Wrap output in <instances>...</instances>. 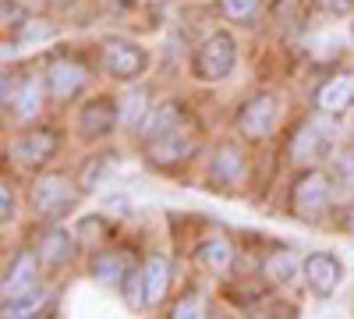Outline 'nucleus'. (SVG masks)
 <instances>
[{
  "mask_svg": "<svg viewBox=\"0 0 354 319\" xmlns=\"http://www.w3.org/2000/svg\"><path fill=\"white\" fill-rule=\"evenodd\" d=\"M209 178H213L216 188H238L245 181V156H241V149L230 146V142L220 146L213 163H209Z\"/></svg>",
  "mask_w": 354,
  "mask_h": 319,
  "instance_id": "f8f14e48",
  "label": "nucleus"
},
{
  "mask_svg": "<svg viewBox=\"0 0 354 319\" xmlns=\"http://www.w3.org/2000/svg\"><path fill=\"white\" fill-rule=\"evenodd\" d=\"M106 206L117 210V213H128V210H131V202H128V195H110V199H106Z\"/></svg>",
  "mask_w": 354,
  "mask_h": 319,
  "instance_id": "72a5a7b5",
  "label": "nucleus"
},
{
  "mask_svg": "<svg viewBox=\"0 0 354 319\" xmlns=\"http://www.w3.org/2000/svg\"><path fill=\"white\" fill-rule=\"evenodd\" d=\"M57 4H61V0H57Z\"/></svg>",
  "mask_w": 354,
  "mask_h": 319,
  "instance_id": "4c0bfd02",
  "label": "nucleus"
},
{
  "mask_svg": "<svg viewBox=\"0 0 354 319\" xmlns=\"http://www.w3.org/2000/svg\"><path fill=\"white\" fill-rule=\"evenodd\" d=\"M0 220H4V224L15 220V192H11V181H0Z\"/></svg>",
  "mask_w": 354,
  "mask_h": 319,
  "instance_id": "c756f323",
  "label": "nucleus"
},
{
  "mask_svg": "<svg viewBox=\"0 0 354 319\" xmlns=\"http://www.w3.org/2000/svg\"><path fill=\"white\" fill-rule=\"evenodd\" d=\"M85 82H88V71L85 64L78 61H68V57H61V61H53L46 68V85H50V93L57 100H71L85 89Z\"/></svg>",
  "mask_w": 354,
  "mask_h": 319,
  "instance_id": "1a4fd4ad",
  "label": "nucleus"
},
{
  "mask_svg": "<svg viewBox=\"0 0 354 319\" xmlns=\"http://www.w3.org/2000/svg\"><path fill=\"white\" fill-rule=\"evenodd\" d=\"M43 302H46V295L39 291V287H32V291H25V295H18V298L4 302V316H8V319H21V316H36V312L43 309Z\"/></svg>",
  "mask_w": 354,
  "mask_h": 319,
  "instance_id": "b1692460",
  "label": "nucleus"
},
{
  "mask_svg": "<svg viewBox=\"0 0 354 319\" xmlns=\"http://www.w3.org/2000/svg\"><path fill=\"white\" fill-rule=\"evenodd\" d=\"M50 33H53V28H50L46 21H39V18H25L18 39H21V43H39V39H50Z\"/></svg>",
  "mask_w": 354,
  "mask_h": 319,
  "instance_id": "cd10ccee",
  "label": "nucleus"
},
{
  "mask_svg": "<svg viewBox=\"0 0 354 319\" xmlns=\"http://www.w3.org/2000/svg\"><path fill=\"white\" fill-rule=\"evenodd\" d=\"M340 277H344V266L337 263V255H330V252H312V255L305 259V280H308V287H312L319 298H330V295L337 291Z\"/></svg>",
  "mask_w": 354,
  "mask_h": 319,
  "instance_id": "6e6552de",
  "label": "nucleus"
},
{
  "mask_svg": "<svg viewBox=\"0 0 354 319\" xmlns=\"http://www.w3.org/2000/svg\"><path fill=\"white\" fill-rule=\"evenodd\" d=\"M57 156V131L50 128H36V131H25L21 138H15L11 146V160L25 170H39Z\"/></svg>",
  "mask_w": 354,
  "mask_h": 319,
  "instance_id": "20e7f679",
  "label": "nucleus"
},
{
  "mask_svg": "<svg viewBox=\"0 0 354 319\" xmlns=\"http://www.w3.org/2000/svg\"><path fill=\"white\" fill-rule=\"evenodd\" d=\"M198 263L209 270V273L223 277V273L234 266V248H230L223 238H209V241L198 245Z\"/></svg>",
  "mask_w": 354,
  "mask_h": 319,
  "instance_id": "aec40b11",
  "label": "nucleus"
},
{
  "mask_svg": "<svg viewBox=\"0 0 354 319\" xmlns=\"http://www.w3.org/2000/svg\"><path fill=\"white\" fill-rule=\"evenodd\" d=\"M128 270H131V255H124V252H100L93 259V277L106 287H117Z\"/></svg>",
  "mask_w": 354,
  "mask_h": 319,
  "instance_id": "a211bd4d",
  "label": "nucleus"
},
{
  "mask_svg": "<svg viewBox=\"0 0 354 319\" xmlns=\"http://www.w3.org/2000/svg\"><path fill=\"white\" fill-rule=\"evenodd\" d=\"M39 110H43V85L28 78V82H21V89L15 96V118L18 121H32Z\"/></svg>",
  "mask_w": 354,
  "mask_h": 319,
  "instance_id": "412c9836",
  "label": "nucleus"
},
{
  "mask_svg": "<svg viewBox=\"0 0 354 319\" xmlns=\"http://www.w3.org/2000/svg\"><path fill=\"white\" fill-rule=\"evenodd\" d=\"M11 96H18L15 78H11V75H4V107H11Z\"/></svg>",
  "mask_w": 354,
  "mask_h": 319,
  "instance_id": "f704fd0d",
  "label": "nucleus"
},
{
  "mask_svg": "<svg viewBox=\"0 0 354 319\" xmlns=\"http://www.w3.org/2000/svg\"><path fill=\"white\" fill-rule=\"evenodd\" d=\"M351 138H354V121H351Z\"/></svg>",
  "mask_w": 354,
  "mask_h": 319,
  "instance_id": "c9c22d12",
  "label": "nucleus"
},
{
  "mask_svg": "<svg viewBox=\"0 0 354 319\" xmlns=\"http://www.w3.org/2000/svg\"><path fill=\"white\" fill-rule=\"evenodd\" d=\"M75 188L64 181V178H57V174H46V178H36L32 185V210L36 217L43 220H61L75 210Z\"/></svg>",
  "mask_w": 354,
  "mask_h": 319,
  "instance_id": "7ed1b4c3",
  "label": "nucleus"
},
{
  "mask_svg": "<svg viewBox=\"0 0 354 319\" xmlns=\"http://www.w3.org/2000/svg\"><path fill=\"white\" fill-rule=\"evenodd\" d=\"M21 21H25V11L15 4V0H4V25H8V28H11V25L21 28Z\"/></svg>",
  "mask_w": 354,
  "mask_h": 319,
  "instance_id": "2f4dec72",
  "label": "nucleus"
},
{
  "mask_svg": "<svg viewBox=\"0 0 354 319\" xmlns=\"http://www.w3.org/2000/svg\"><path fill=\"white\" fill-rule=\"evenodd\" d=\"M110 167H113V160H110V156H93V160H88V163L82 167V178H78V185H82L85 192H93V188L106 178V174H110Z\"/></svg>",
  "mask_w": 354,
  "mask_h": 319,
  "instance_id": "393cba45",
  "label": "nucleus"
},
{
  "mask_svg": "<svg viewBox=\"0 0 354 319\" xmlns=\"http://www.w3.org/2000/svg\"><path fill=\"white\" fill-rule=\"evenodd\" d=\"M330 181L340 199H354V153H340L330 167Z\"/></svg>",
  "mask_w": 354,
  "mask_h": 319,
  "instance_id": "4be33fe9",
  "label": "nucleus"
},
{
  "mask_svg": "<svg viewBox=\"0 0 354 319\" xmlns=\"http://www.w3.org/2000/svg\"><path fill=\"white\" fill-rule=\"evenodd\" d=\"M220 11L230 21H248L259 11V0H220Z\"/></svg>",
  "mask_w": 354,
  "mask_h": 319,
  "instance_id": "bb28decb",
  "label": "nucleus"
},
{
  "mask_svg": "<svg viewBox=\"0 0 354 319\" xmlns=\"http://www.w3.org/2000/svg\"><path fill=\"white\" fill-rule=\"evenodd\" d=\"M330 199H333V181L322 170H308V174L298 178V185H294L290 206H294V213H298L301 220L319 224L322 217H326V210H330Z\"/></svg>",
  "mask_w": 354,
  "mask_h": 319,
  "instance_id": "f257e3e1",
  "label": "nucleus"
},
{
  "mask_svg": "<svg viewBox=\"0 0 354 319\" xmlns=\"http://www.w3.org/2000/svg\"><path fill=\"white\" fill-rule=\"evenodd\" d=\"M294 273H298V255L294 252H273L270 259H266V277H270L273 284H287Z\"/></svg>",
  "mask_w": 354,
  "mask_h": 319,
  "instance_id": "5701e85b",
  "label": "nucleus"
},
{
  "mask_svg": "<svg viewBox=\"0 0 354 319\" xmlns=\"http://www.w3.org/2000/svg\"><path fill=\"white\" fill-rule=\"evenodd\" d=\"M145 113H149V96H145L138 85H131V89L121 96V103H117V118H121V128L128 131H138Z\"/></svg>",
  "mask_w": 354,
  "mask_h": 319,
  "instance_id": "6ab92c4d",
  "label": "nucleus"
},
{
  "mask_svg": "<svg viewBox=\"0 0 354 319\" xmlns=\"http://www.w3.org/2000/svg\"><path fill=\"white\" fill-rule=\"evenodd\" d=\"M192 153H195V135L185 131V125L174 128V131H167V135L156 138V142H149V160H153L156 167H174V163L188 160Z\"/></svg>",
  "mask_w": 354,
  "mask_h": 319,
  "instance_id": "9d476101",
  "label": "nucleus"
},
{
  "mask_svg": "<svg viewBox=\"0 0 354 319\" xmlns=\"http://www.w3.org/2000/svg\"><path fill=\"white\" fill-rule=\"evenodd\" d=\"M277 96L270 93H259L255 100H248L238 113V128L245 138H262V135H270L277 128Z\"/></svg>",
  "mask_w": 354,
  "mask_h": 319,
  "instance_id": "0eeeda50",
  "label": "nucleus"
},
{
  "mask_svg": "<svg viewBox=\"0 0 354 319\" xmlns=\"http://www.w3.org/2000/svg\"><path fill=\"white\" fill-rule=\"evenodd\" d=\"M234 61H238V46H234V39L227 33H216V36H209L195 50L192 71L202 82H220V78H227L234 71Z\"/></svg>",
  "mask_w": 354,
  "mask_h": 319,
  "instance_id": "f03ea898",
  "label": "nucleus"
},
{
  "mask_svg": "<svg viewBox=\"0 0 354 319\" xmlns=\"http://www.w3.org/2000/svg\"><path fill=\"white\" fill-rule=\"evenodd\" d=\"M78 227H82V238H93V235H96V227H103V220H100V217H85Z\"/></svg>",
  "mask_w": 354,
  "mask_h": 319,
  "instance_id": "473e14b6",
  "label": "nucleus"
},
{
  "mask_svg": "<svg viewBox=\"0 0 354 319\" xmlns=\"http://www.w3.org/2000/svg\"><path fill=\"white\" fill-rule=\"evenodd\" d=\"M185 107L177 103V100H167V103H160L156 110H149L145 113V121H142V138L145 142H156V138H163L167 131H174V128H181V121H185Z\"/></svg>",
  "mask_w": 354,
  "mask_h": 319,
  "instance_id": "ddd939ff",
  "label": "nucleus"
},
{
  "mask_svg": "<svg viewBox=\"0 0 354 319\" xmlns=\"http://www.w3.org/2000/svg\"><path fill=\"white\" fill-rule=\"evenodd\" d=\"M330 149H333V135L322 128L319 121H312V125H305L298 135H294V142H290V160L301 163V167H315L319 160L330 156Z\"/></svg>",
  "mask_w": 354,
  "mask_h": 319,
  "instance_id": "423d86ee",
  "label": "nucleus"
},
{
  "mask_svg": "<svg viewBox=\"0 0 354 319\" xmlns=\"http://www.w3.org/2000/svg\"><path fill=\"white\" fill-rule=\"evenodd\" d=\"M170 316H174V319H202V316H209V305H205L202 295H185L181 302L174 305Z\"/></svg>",
  "mask_w": 354,
  "mask_h": 319,
  "instance_id": "a878e982",
  "label": "nucleus"
},
{
  "mask_svg": "<svg viewBox=\"0 0 354 319\" xmlns=\"http://www.w3.org/2000/svg\"><path fill=\"white\" fill-rule=\"evenodd\" d=\"M117 125H121V118H117V107L110 100H93V103H85L82 113H78V135L85 142H93V138L113 131Z\"/></svg>",
  "mask_w": 354,
  "mask_h": 319,
  "instance_id": "9b49d317",
  "label": "nucleus"
},
{
  "mask_svg": "<svg viewBox=\"0 0 354 319\" xmlns=\"http://www.w3.org/2000/svg\"><path fill=\"white\" fill-rule=\"evenodd\" d=\"M75 238L68 235V230H61V227H53V230H46L43 235V241H39V259L46 266H64V263H71L75 259Z\"/></svg>",
  "mask_w": 354,
  "mask_h": 319,
  "instance_id": "f3484780",
  "label": "nucleus"
},
{
  "mask_svg": "<svg viewBox=\"0 0 354 319\" xmlns=\"http://www.w3.org/2000/svg\"><path fill=\"white\" fill-rule=\"evenodd\" d=\"M167 287H170V263L163 255H153L149 263L142 266V305L156 309L167 298Z\"/></svg>",
  "mask_w": 354,
  "mask_h": 319,
  "instance_id": "4468645a",
  "label": "nucleus"
},
{
  "mask_svg": "<svg viewBox=\"0 0 354 319\" xmlns=\"http://www.w3.org/2000/svg\"><path fill=\"white\" fill-rule=\"evenodd\" d=\"M103 68L113 78H138L145 68H149V53L142 46L128 43V39H106L103 43Z\"/></svg>",
  "mask_w": 354,
  "mask_h": 319,
  "instance_id": "39448f33",
  "label": "nucleus"
},
{
  "mask_svg": "<svg viewBox=\"0 0 354 319\" xmlns=\"http://www.w3.org/2000/svg\"><path fill=\"white\" fill-rule=\"evenodd\" d=\"M354 103V75H337L326 85H319L315 93V107L322 113H340Z\"/></svg>",
  "mask_w": 354,
  "mask_h": 319,
  "instance_id": "dca6fc26",
  "label": "nucleus"
},
{
  "mask_svg": "<svg viewBox=\"0 0 354 319\" xmlns=\"http://www.w3.org/2000/svg\"><path fill=\"white\" fill-rule=\"evenodd\" d=\"M322 15H330V18H340V15H347L351 8H354V0H319L315 4Z\"/></svg>",
  "mask_w": 354,
  "mask_h": 319,
  "instance_id": "7c9ffc66",
  "label": "nucleus"
},
{
  "mask_svg": "<svg viewBox=\"0 0 354 319\" xmlns=\"http://www.w3.org/2000/svg\"><path fill=\"white\" fill-rule=\"evenodd\" d=\"M121 295H124V302L128 305H142V270H128L124 273V280H121Z\"/></svg>",
  "mask_w": 354,
  "mask_h": 319,
  "instance_id": "c85d7f7f",
  "label": "nucleus"
},
{
  "mask_svg": "<svg viewBox=\"0 0 354 319\" xmlns=\"http://www.w3.org/2000/svg\"><path fill=\"white\" fill-rule=\"evenodd\" d=\"M351 36H354V28H351Z\"/></svg>",
  "mask_w": 354,
  "mask_h": 319,
  "instance_id": "e433bc0d",
  "label": "nucleus"
},
{
  "mask_svg": "<svg viewBox=\"0 0 354 319\" xmlns=\"http://www.w3.org/2000/svg\"><path fill=\"white\" fill-rule=\"evenodd\" d=\"M36 273H39V259L36 255H28V252L15 255V263L4 273V302H11V298H18L25 291H32V287H36Z\"/></svg>",
  "mask_w": 354,
  "mask_h": 319,
  "instance_id": "2eb2a0df",
  "label": "nucleus"
}]
</instances>
